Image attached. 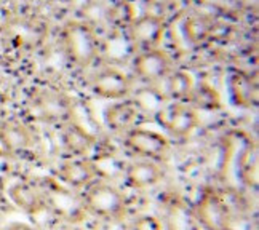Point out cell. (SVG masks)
<instances>
[{
    "label": "cell",
    "instance_id": "1",
    "mask_svg": "<svg viewBox=\"0 0 259 230\" xmlns=\"http://www.w3.org/2000/svg\"><path fill=\"white\" fill-rule=\"evenodd\" d=\"M82 203L90 214L109 221H117L126 211L123 194L117 187L103 181H95L87 187Z\"/></svg>",
    "mask_w": 259,
    "mask_h": 230
},
{
    "label": "cell",
    "instance_id": "2",
    "mask_svg": "<svg viewBox=\"0 0 259 230\" xmlns=\"http://www.w3.org/2000/svg\"><path fill=\"white\" fill-rule=\"evenodd\" d=\"M63 42L66 53L77 66H88L98 55V38L92 26L72 21L64 27Z\"/></svg>",
    "mask_w": 259,
    "mask_h": 230
},
{
    "label": "cell",
    "instance_id": "3",
    "mask_svg": "<svg viewBox=\"0 0 259 230\" xmlns=\"http://www.w3.org/2000/svg\"><path fill=\"white\" fill-rule=\"evenodd\" d=\"M125 146L133 154L154 162H163L170 154V141L158 131L144 128H132L126 131Z\"/></svg>",
    "mask_w": 259,
    "mask_h": 230
},
{
    "label": "cell",
    "instance_id": "4",
    "mask_svg": "<svg viewBox=\"0 0 259 230\" xmlns=\"http://www.w3.org/2000/svg\"><path fill=\"white\" fill-rule=\"evenodd\" d=\"M194 216L205 230H232L229 208L214 191L203 192L195 206Z\"/></svg>",
    "mask_w": 259,
    "mask_h": 230
},
{
    "label": "cell",
    "instance_id": "5",
    "mask_svg": "<svg viewBox=\"0 0 259 230\" xmlns=\"http://www.w3.org/2000/svg\"><path fill=\"white\" fill-rule=\"evenodd\" d=\"M135 74L147 83H158L173 71V61L160 48L141 50L133 59Z\"/></svg>",
    "mask_w": 259,
    "mask_h": 230
},
{
    "label": "cell",
    "instance_id": "6",
    "mask_svg": "<svg viewBox=\"0 0 259 230\" xmlns=\"http://www.w3.org/2000/svg\"><path fill=\"white\" fill-rule=\"evenodd\" d=\"M157 122L175 137H187L198 125L197 111L187 103H171L157 114Z\"/></svg>",
    "mask_w": 259,
    "mask_h": 230
},
{
    "label": "cell",
    "instance_id": "7",
    "mask_svg": "<svg viewBox=\"0 0 259 230\" xmlns=\"http://www.w3.org/2000/svg\"><path fill=\"white\" fill-rule=\"evenodd\" d=\"M32 112L37 118L50 123L66 122L72 114V103L66 95L45 89L34 98Z\"/></svg>",
    "mask_w": 259,
    "mask_h": 230
},
{
    "label": "cell",
    "instance_id": "8",
    "mask_svg": "<svg viewBox=\"0 0 259 230\" xmlns=\"http://www.w3.org/2000/svg\"><path fill=\"white\" fill-rule=\"evenodd\" d=\"M92 91L104 99H123L132 91V80L114 67H106L93 75L90 82Z\"/></svg>",
    "mask_w": 259,
    "mask_h": 230
},
{
    "label": "cell",
    "instance_id": "9",
    "mask_svg": "<svg viewBox=\"0 0 259 230\" xmlns=\"http://www.w3.org/2000/svg\"><path fill=\"white\" fill-rule=\"evenodd\" d=\"M165 34V21L157 15H143L130 24V38L141 50L157 48Z\"/></svg>",
    "mask_w": 259,
    "mask_h": 230
},
{
    "label": "cell",
    "instance_id": "10",
    "mask_svg": "<svg viewBox=\"0 0 259 230\" xmlns=\"http://www.w3.org/2000/svg\"><path fill=\"white\" fill-rule=\"evenodd\" d=\"M44 195L47 206H52L56 214L69 219V221H80L82 219L85 211L83 203L78 202L67 189H63L58 184H52V187L44 192Z\"/></svg>",
    "mask_w": 259,
    "mask_h": 230
},
{
    "label": "cell",
    "instance_id": "11",
    "mask_svg": "<svg viewBox=\"0 0 259 230\" xmlns=\"http://www.w3.org/2000/svg\"><path fill=\"white\" fill-rule=\"evenodd\" d=\"M58 176L63 182L74 189L88 187L99 176L98 166L90 160H69L58 169Z\"/></svg>",
    "mask_w": 259,
    "mask_h": 230
},
{
    "label": "cell",
    "instance_id": "12",
    "mask_svg": "<svg viewBox=\"0 0 259 230\" xmlns=\"http://www.w3.org/2000/svg\"><path fill=\"white\" fill-rule=\"evenodd\" d=\"M141 117V107L135 101H123L109 106L104 112L107 126L117 133H126L138 123Z\"/></svg>",
    "mask_w": 259,
    "mask_h": 230
},
{
    "label": "cell",
    "instance_id": "13",
    "mask_svg": "<svg viewBox=\"0 0 259 230\" xmlns=\"http://www.w3.org/2000/svg\"><path fill=\"white\" fill-rule=\"evenodd\" d=\"M163 177V169L158 166L154 160H139V162L130 163L126 171H125V179L126 184L133 189H149L158 184Z\"/></svg>",
    "mask_w": 259,
    "mask_h": 230
},
{
    "label": "cell",
    "instance_id": "14",
    "mask_svg": "<svg viewBox=\"0 0 259 230\" xmlns=\"http://www.w3.org/2000/svg\"><path fill=\"white\" fill-rule=\"evenodd\" d=\"M34 144V134L27 126L18 122L0 125V147L7 154L26 152Z\"/></svg>",
    "mask_w": 259,
    "mask_h": 230
},
{
    "label": "cell",
    "instance_id": "15",
    "mask_svg": "<svg viewBox=\"0 0 259 230\" xmlns=\"http://www.w3.org/2000/svg\"><path fill=\"white\" fill-rule=\"evenodd\" d=\"M229 93L235 106L251 107L257 104V78L256 74L234 72L229 78Z\"/></svg>",
    "mask_w": 259,
    "mask_h": 230
},
{
    "label": "cell",
    "instance_id": "16",
    "mask_svg": "<svg viewBox=\"0 0 259 230\" xmlns=\"http://www.w3.org/2000/svg\"><path fill=\"white\" fill-rule=\"evenodd\" d=\"M10 200L24 213L29 214H37L47 206L45 203V195L40 189L29 182H16L10 187L8 191Z\"/></svg>",
    "mask_w": 259,
    "mask_h": 230
},
{
    "label": "cell",
    "instance_id": "17",
    "mask_svg": "<svg viewBox=\"0 0 259 230\" xmlns=\"http://www.w3.org/2000/svg\"><path fill=\"white\" fill-rule=\"evenodd\" d=\"M214 21L205 15L187 16L183 23V34L191 45H202L211 40Z\"/></svg>",
    "mask_w": 259,
    "mask_h": 230
},
{
    "label": "cell",
    "instance_id": "18",
    "mask_svg": "<svg viewBox=\"0 0 259 230\" xmlns=\"http://www.w3.org/2000/svg\"><path fill=\"white\" fill-rule=\"evenodd\" d=\"M166 230H197V219L194 211L181 200H173L166 206L165 214Z\"/></svg>",
    "mask_w": 259,
    "mask_h": 230
},
{
    "label": "cell",
    "instance_id": "19",
    "mask_svg": "<svg viewBox=\"0 0 259 230\" xmlns=\"http://www.w3.org/2000/svg\"><path fill=\"white\" fill-rule=\"evenodd\" d=\"M187 103H191L189 106H192L194 109H202V111H218V109L223 107V101L218 89L206 82L194 85Z\"/></svg>",
    "mask_w": 259,
    "mask_h": 230
},
{
    "label": "cell",
    "instance_id": "20",
    "mask_svg": "<svg viewBox=\"0 0 259 230\" xmlns=\"http://www.w3.org/2000/svg\"><path fill=\"white\" fill-rule=\"evenodd\" d=\"M165 88L166 93L171 99H176V101H187L189 96H191L192 89H194V78L191 77V74H187L184 71H171L165 77Z\"/></svg>",
    "mask_w": 259,
    "mask_h": 230
},
{
    "label": "cell",
    "instance_id": "21",
    "mask_svg": "<svg viewBox=\"0 0 259 230\" xmlns=\"http://www.w3.org/2000/svg\"><path fill=\"white\" fill-rule=\"evenodd\" d=\"M63 143H64V147L67 149V152H71L72 155H83L92 149L95 137L90 134L85 128L78 125H72L64 131Z\"/></svg>",
    "mask_w": 259,
    "mask_h": 230
},
{
    "label": "cell",
    "instance_id": "22",
    "mask_svg": "<svg viewBox=\"0 0 259 230\" xmlns=\"http://www.w3.org/2000/svg\"><path fill=\"white\" fill-rule=\"evenodd\" d=\"M238 174H240V179L246 186L253 187L256 191L257 189V154H256V149H253L251 146H248L240 157V162H238Z\"/></svg>",
    "mask_w": 259,
    "mask_h": 230
},
{
    "label": "cell",
    "instance_id": "23",
    "mask_svg": "<svg viewBox=\"0 0 259 230\" xmlns=\"http://www.w3.org/2000/svg\"><path fill=\"white\" fill-rule=\"evenodd\" d=\"M133 230H163V224L158 221L155 216H139L135 224Z\"/></svg>",
    "mask_w": 259,
    "mask_h": 230
},
{
    "label": "cell",
    "instance_id": "24",
    "mask_svg": "<svg viewBox=\"0 0 259 230\" xmlns=\"http://www.w3.org/2000/svg\"><path fill=\"white\" fill-rule=\"evenodd\" d=\"M144 2H146L147 5L154 7V8L163 10V8H166V7H170V5L175 2V0H144Z\"/></svg>",
    "mask_w": 259,
    "mask_h": 230
},
{
    "label": "cell",
    "instance_id": "25",
    "mask_svg": "<svg viewBox=\"0 0 259 230\" xmlns=\"http://www.w3.org/2000/svg\"><path fill=\"white\" fill-rule=\"evenodd\" d=\"M5 230H37V228L26 222H12Z\"/></svg>",
    "mask_w": 259,
    "mask_h": 230
},
{
    "label": "cell",
    "instance_id": "26",
    "mask_svg": "<svg viewBox=\"0 0 259 230\" xmlns=\"http://www.w3.org/2000/svg\"><path fill=\"white\" fill-rule=\"evenodd\" d=\"M2 200H4V192H2V187H0V206H2Z\"/></svg>",
    "mask_w": 259,
    "mask_h": 230
},
{
    "label": "cell",
    "instance_id": "27",
    "mask_svg": "<svg viewBox=\"0 0 259 230\" xmlns=\"http://www.w3.org/2000/svg\"><path fill=\"white\" fill-rule=\"evenodd\" d=\"M61 2H71V0H61Z\"/></svg>",
    "mask_w": 259,
    "mask_h": 230
}]
</instances>
